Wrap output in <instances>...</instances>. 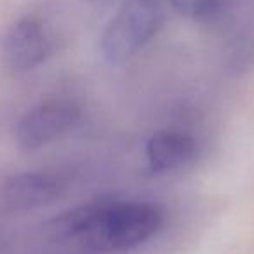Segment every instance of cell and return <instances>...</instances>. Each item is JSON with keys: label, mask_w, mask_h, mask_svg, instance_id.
I'll return each mask as SVG.
<instances>
[{"label": "cell", "mask_w": 254, "mask_h": 254, "mask_svg": "<svg viewBox=\"0 0 254 254\" xmlns=\"http://www.w3.org/2000/svg\"><path fill=\"white\" fill-rule=\"evenodd\" d=\"M160 207L145 200H96L53 219L58 239H77L98 253H122L150 240L162 226Z\"/></svg>", "instance_id": "obj_1"}, {"label": "cell", "mask_w": 254, "mask_h": 254, "mask_svg": "<svg viewBox=\"0 0 254 254\" xmlns=\"http://www.w3.org/2000/svg\"><path fill=\"white\" fill-rule=\"evenodd\" d=\"M51 46L49 33L39 19H18L0 39V63L11 73H25L47 60Z\"/></svg>", "instance_id": "obj_5"}, {"label": "cell", "mask_w": 254, "mask_h": 254, "mask_svg": "<svg viewBox=\"0 0 254 254\" xmlns=\"http://www.w3.org/2000/svg\"><path fill=\"white\" fill-rule=\"evenodd\" d=\"M68 188V178L54 171L12 174L0 181V209L7 212H26L47 207L60 200Z\"/></svg>", "instance_id": "obj_4"}, {"label": "cell", "mask_w": 254, "mask_h": 254, "mask_svg": "<svg viewBox=\"0 0 254 254\" xmlns=\"http://www.w3.org/2000/svg\"><path fill=\"white\" fill-rule=\"evenodd\" d=\"M162 21L159 0H126L103 30V56L115 64L131 60L157 35Z\"/></svg>", "instance_id": "obj_2"}, {"label": "cell", "mask_w": 254, "mask_h": 254, "mask_svg": "<svg viewBox=\"0 0 254 254\" xmlns=\"http://www.w3.org/2000/svg\"><path fill=\"white\" fill-rule=\"evenodd\" d=\"M180 14L193 19H211L218 14L223 0H169Z\"/></svg>", "instance_id": "obj_7"}, {"label": "cell", "mask_w": 254, "mask_h": 254, "mask_svg": "<svg viewBox=\"0 0 254 254\" xmlns=\"http://www.w3.org/2000/svg\"><path fill=\"white\" fill-rule=\"evenodd\" d=\"M146 162L152 173H173L188 167L198 155V146L191 136L178 131H159L145 146Z\"/></svg>", "instance_id": "obj_6"}, {"label": "cell", "mask_w": 254, "mask_h": 254, "mask_svg": "<svg viewBox=\"0 0 254 254\" xmlns=\"http://www.w3.org/2000/svg\"><path fill=\"white\" fill-rule=\"evenodd\" d=\"M80 120V108L68 99H53L30 108L14 126L16 145L33 152L71 131Z\"/></svg>", "instance_id": "obj_3"}]
</instances>
